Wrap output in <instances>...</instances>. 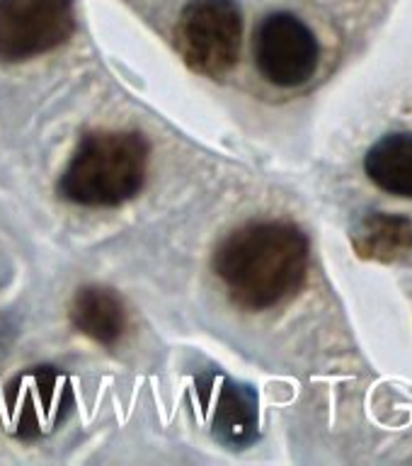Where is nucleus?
<instances>
[{
  "label": "nucleus",
  "mask_w": 412,
  "mask_h": 466,
  "mask_svg": "<svg viewBox=\"0 0 412 466\" xmlns=\"http://www.w3.org/2000/svg\"><path fill=\"white\" fill-rule=\"evenodd\" d=\"M311 246L289 221L240 226L216 248L214 272L236 306L267 311L296 297L308 275Z\"/></svg>",
  "instance_id": "1"
},
{
  "label": "nucleus",
  "mask_w": 412,
  "mask_h": 466,
  "mask_svg": "<svg viewBox=\"0 0 412 466\" xmlns=\"http://www.w3.org/2000/svg\"><path fill=\"white\" fill-rule=\"evenodd\" d=\"M148 170V144L136 131L87 134L58 180V195L78 207L109 209L141 192Z\"/></svg>",
  "instance_id": "2"
},
{
  "label": "nucleus",
  "mask_w": 412,
  "mask_h": 466,
  "mask_svg": "<svg viewBox=\"0 0 412 466\" xmlns=\"http://www.w3.org/2000/svg\"><path fill=\"white\" fill-rule=\"evenodd\" d=\"M243 13L236 0H189L177 20V49L185 64L206 78H221L238 64Z\"/></svg>",
  "instance_id": "3"
},
{
  "label": "nucleus",
  "mask_w": 412,
  "mask_h": 466,
  "mask_svg": "<svg viewBox=\"0 0 412 466\" xmlns=\"http://www.w3.org/2000/svg\"><path fill=\"white\" fill-rule=\"evenodd\" d=\"M75 29L73 0H0V61L20 64L58 49Z\"/></svg>",
  "instance_id": "4"
},
{
  "label": "nucleus",
  "mask_w": 412,
  "mask_h": 466,
  "mask_svg": "<svg viewBox=\"0 0 412 466\" xmlns=\"http://www.w3.org/2000/svg\"><path fill=\"white\" fill-rule=\"evenodd\" d=\"M73 410V389L56 367H29L7 384L3 413L17 440L49 435Z\"/></svg>",
  "instance_id": "5"
},
{
  "label": "nucleus",
  "mask_w": 412,
  "mask_h": 466,
  "mask_svg": "<svg viewBox=\"0 0 412 466\" xmlns=\"http://www.w3.org/2000/svg\"><path fill=\"white\" fill-rule=\"evenodd\" d=\"M253 49L260 76L276 87H301L318 71V39L296 15H267L257 25Z\"/></svg>",
  "instance_id": "6"
},
{
  "label": "nucleus",
  "mask_w": 412,
  "mask_h": 466,
  "mask_svg": "<svg viewBox=\"0 0 412 466\" xmlns=\"http://www.w3.org/2000/svg\"><path fill=\"white\" fill-rule=\"evenodd\" d=\"M206 400L211 435L228 450H246L260 437V403L253 386L231 377L206 374L199 379Z\"/></svg>",
  "instance_id": "7"
},
{
  "label": "nucleus",
  "mask_w": 412,
  "mask_h": 466,
  "mask_svg": "<svg viewBox=\"0 0 412 466\" xmlns=\"http://www.w3.org/2000/svg\"><path fill=\"white\" fill-rule=\"evenodd\" d=\"M71 323L90 340L112 348L126 330V309L122 299L107 287H83L71 301Z\"/></svg>",
  "instance_id": "8"
},
{
  "label": "nucleus",
  "mask_w": 412,
  "mask_h": 466,
  "mask_svg": "<svg viewBox=\"0 0 412 466\" xmlns=\"http://www.w3.org/2000/svg\"><path fill=\"white\" fill-rule=\"evenodd\" d=\"M364 170L378 189L412 199V131H393L371 146Z\"/></svg>",
  "instance_id": "9"
},
{
  "label": "nucleus",
  "mask_w": 412,
  "mask_h": 466,
  "mask_svg": "<svg viewBox=\"0 0 412 466\" xmlns=\"http://www.w3.org/2000/svg\"><path fill=\"white\" fill-rule=\"evenodd\" d=\"M355 246L359 255H377V258H386V253L398 255V250L412 246L410 221L384 217V214L367 217L362 228L355 233Z\"/></svg>",
  "instance_id": "10"
},
{
  "label": "nucleus",
  "mask_w": 412,
  "mask_h": 466,
  "mask_svg": "<svg viewBox=\"0 0 412 466\" xmlns=\"http://www.w3.org/2000/svg\"><path fill=\"white\" fill-rule=\"evenodd\" d=\"M15 338H17V320L7 313H0V360L10 352Z\"/></svg>",
  "instance_id": "11"
}]
</instances>
